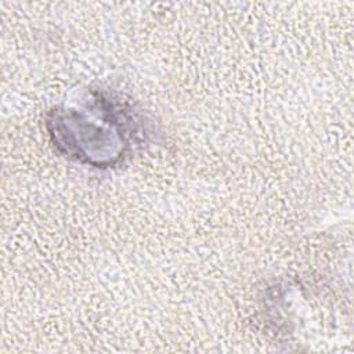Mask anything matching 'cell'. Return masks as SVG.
Instances as JSON below:
<instances>
[{
	"instance_id": "6da1fadb",
	"label": "cell",
	"mask_w": 354,
	"mask_h": 354,
	"mask_svg": "<svg viewBox=\"0 0 354 354\" xmlns=\"http://www.w3.org/2000/svg\"><path fill=\"white\" fill-rule=\"evenodd\" d=\"M82 112H76V109H68V112L57 113L53 122H58L62 124L76 126V131H54V141L58 145L65 148V152L69 151L86 138L73 152L72 156L76 159H83L88 142L94 141L97 145V160L95 165H105L104 156L101 151V144L106 145L111 152L113 160L123 156L124 149L127 147L126 137L130 134L127 130L129 122L131 118L129 116L124 106H119L116 102L108 101L106 98L97 97L93 104L87 108L80 109Z\"/></svg>"
}]
</instances>
